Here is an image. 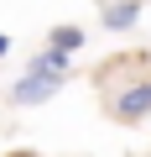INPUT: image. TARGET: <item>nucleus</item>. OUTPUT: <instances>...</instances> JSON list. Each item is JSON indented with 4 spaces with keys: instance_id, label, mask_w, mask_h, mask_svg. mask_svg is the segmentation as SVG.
Here are the masks:
<instances>
[{
    "instance_id": "nucleus-1",
    "label": "nucleus",
    "mask_w": 151,
    "mask_h": 157,
    "mask_svg": "<svg viewBox=\"0 0 151 157\" xmlns=\"http://www.w3.org/2000/svg\"><path fill=\"white\" fill-rule=\"evenodd\" d=\"M146 115H151V78L115 94V121H146Z\"/></svg>"
},
{
    "instance_id": "nucleus-2",
    "label": "nucleus",
    "mask_w": 151,
    "mask_h": 157,
    "mask_svg": "<svg viewBox=\"0 0 151 157\" xmlns=\"http://www.w3.org/2000/svg\"><path fill=\"white\" fill-rule=\"evenodd\" d=\"M57 84H63V78H47V73H26L21 84L11 89V100H16V105H42V100H52V94H57Z\"/></svg>"
},
{
    "instance_id": "nucleus-3",
    "label": "nucleus",
    "mask_w": 151,
    "mask_h": 157,
    "mask_svg": "<svg viewBox=\"0 0 151 157\" xmlns=\"http://www.w3.org/2000/svg\"><path fill=\"white\" fill-rule=\"evenodd\" d=\"M141 21V6H135V0H115V6L104 11V26L110 32H125V26H135Z\"/></svg>"
},
{
    "instance_id": "nucleus-4",
    "label": "nucleus",
    "mask_w": 151,
    "mask_h": 157,
    "mask_svg": "<svg viewBox=\"0 0 151 157\" xmlns=\"http://www.w3.org/2000/svg\"><path fill=\"white\" fill-rule=\"evenodd\" d=\"M63 68H68V52L47 47V52H37V58H31V68H26V73H47V78H63Z\"/></svg>"
},
{
    "instance_id": "nucleus-5",
    "label": "nucleus",
    "mask_w": 151,
    "mask_h": 157,
    "mask_svg": "<svg viewBox=\"0 0 151 157\" xmlns=\"http://www.w3.org/2000/svg\"><path fill=\"white\" fill-rule=\"evenodd\" d=\"M78 42H84V37L73 32V26H57V32H52V47H57V52H73Z\"/></svg>"
},
{
    "instance_id": "nucleus-6",
    "label": "nucleus",
    "mask_w": 151,
    "mask_h": 157,
    "mask_svg": "<svg viewBox=\"0 0 151 157\" xmlns=\"http://www.w3.org/2000/svg\"><path fill=\"white\" fill-rule=\"evenodd\" d=\"M11 157H42V152H11Z\"/></svg>"
},
{
    "instance_id": "nucleus-7",
    "label": "nucleus",
    "mask_w": 151,
    "mask_h": 157,
    "mask_svg": "<svg viewBox=\"0 0 151 157\" xmlns=\"http://www.w3.org/2000/svg\"><path fill=\"white\" fill-rule=\"evenodd\" d=\"M0 52H5V37H0Z\"/></svg>"
}]
</instances>
